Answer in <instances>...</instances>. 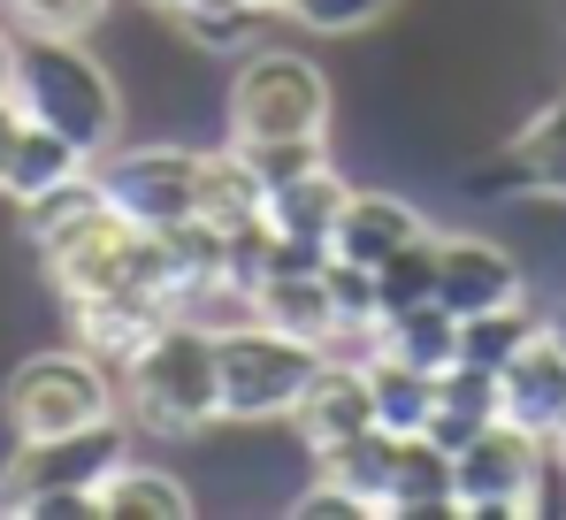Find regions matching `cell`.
I'll return each instance as SVG.
<instances>
[{"label": "cell", "instance_id": "1", "mask_svg": "<svg viewBox=\"0 0 566 520\" xmlns=\"http://www.w3.org/2000/svg\"><path fill=\"white\" fill-rule=\"evenodd\" d=\"M15 100H23L31 123L62 131L85 162H99L115 146L123 92L85 39H15Z\"/></svg>", "mask_w": 566, "mask_h": 520}, {"label": "cell", "instance_id": "2", "mask_svg": "<svg viewBox=\"0 0 566 520\" xmlns=\"http://www.w3.org/2000/svg\"><path fill=\"white\" fill-rule=\"evenodd\" d=\"M123 414L154 436H207L222 429V367H214V337L169 322L154 345L138 352L123 375Z\"/></svg>", "mask_w": 566, "mask_h": 520}, {"label": "cell", "instance_id": "3", "mask_svg": "<svg viewBox=\"0 0 566 520\" xmlns=\"http://www.w3.org/2000/svg\"><path fill=\"white\" fill-rule=\"evenodd\" d=\"M39 268H46V283H54L62 306H77V299H115V291H154V299H169L161 230H138V222L115 215L107 199H99L70 238H54V246L39 253Z\"/></svg>", "mask_w": 566, "mask_h": 520}, {"label": "cell", "instance_id": "4", "mask_svg": "<svg viewBox=\"0 0 566 520\" xmlns=\"http://www.w3.org/2000/svg\"><path fill=\"white\" fill-rule=\"evenodd\" d=\"M222 107H230V138L238 146H261V138H329V77L298 46H253V54H238V77H230Z\"/></svg>", "mask_w": 566, "mask_h": 520}, {"label": "cell", "instance_id": "5", "mask_svg": "<svg viewBox=\"0 0 566 520\" xmlns=\"http://www.w3.org/2000/svg\"><path fill=\"white\" fill-rule=\"evenodd\" d=\"M0 414H8V436H62V429L123 414V383L85 345H54L15 360V375L0 391Z\"/></svg>", "mask_w": 566, "mask_h": 520}, {"label": "cell", "instance_id": "6", "mask_svg": "<svg viewBox=\"0 0 566 520\" xmlns=\"http://www.w3.org/2000/svg\"><path fill=\"white\" fill-rule=\"evenodd\" d=\"M214 367H222V429H283L298 391L314 383L322 352L269 322H245V330L214 337Z\"/></svg>", "mask_w": 566, "mask_h": 520}, {"label": "cell", "instance_id": "7", "mask_svg": "<svg viewBox=\"0 0 566 520\" xmlns=\"http://www.w3.org/2000/svg\"><path fill=\"white\" fill-rule=\"evenodd\" d=\"M123 459H130L123 414L85 422V429H62V436H15V451L0 467V513L23 520L39 498H54V490H107V475Z\"/></svg>", "mask_w": 566, "mask_h": 520}, {"label": "cell", "instance_id": "8", "mask_svg": "<svg viewBox=\"0 0 566 520\" xmlns=\"http://www.w3.org/2000/svg\"><path fill=\"white\" fill-rule=\"evenodd\" d=\"M544 436H528L521 422H490L452 451V498L460 520H521L536 506V475H544Z\"/></svg>", "mask_w": 566, "mask_h": 520}, {"label": "cell", "instance_id": "9", "mask_svg": "<svg viewBox=\"0 0 566 520\" xmlns=\"http://www.w3.org/2000/svg\"><path fill=\"white\" fill-rule=\"evenodd\" d=\"M99 191L115 215H130L138 230H177L199 215V154L191 146H107L93 162Z\"/></svg>", "mask_w": 566, "mask_h": 520}, {"label": "cell", "instance_id": "10", "mask_svg": "<svg viewBox=\"0 0 566 520\" xmlns=\"http://www.w3.org/2000/svg\"><path fill=\"white\" fill-rule=\"evenodd\" d=\"M437 299L468 322V314L528 299V275H521L513 246H497L482 230H437Z\"/></svg>", "mask_w": 566, "mask_h": 520}, {"label": "cell", "instance_id": "11", "mask_svg": "<svg viewBox=\"0 0 566 520\" xmlns=\"http://www.w3.org/2000/svg\"><path fill=\"white\" fill-rule=\"evenodd\" d=\"M283 429L298 436L306 451H329V444H345V436L376 429V391H368V360L322 352V367H314V383L298 391V406H291V422H283Z\"/></svg>", "mask_w": 566, "mask_h": 520}, {"label": "cell", "instance_id": "12", "mask_svg": "<svg viewBox=\"0 0 566 520\" xmlns=\"http://www.w3.org/2000/svg\"><path fill=\"white\" fill-rule=\"evenodd\" d=\"M497 398H505V422H521L528 436H544V444L566 436V337L552 322L497 367Z\"/></svg>", "mask_w": 566, "mask_h": 520}, {"label": "cell", "instance_id": "13", "mask_svg": "<svg viewBox=\"0 0 566 520\" xmlns=\"http://www.w3.org/2000/svg\"><path fill=\"white\" fill-rule=\"evenodd\" d=\"M70 314V345H85L99 367H130L138 352L154 345L161 330H169V299H154V291H115V299H77V306H62Z\"/></svg>", "mask_w": 566, "mask_h": 520}, {"label": "cell", "instance_id": "14", "mask_svg": "<svg viewBox=\"0 0 566 520\" xmlns=\"http://www.w3.org/2000/svg\"><path fill=\"white\" fill-rule=\"evenodd\" d=\"M413 238H429V215H421L406 191L353 184V199H345V215H337V230H329V253L353 260V268H382V260L398 253V246H413Z\"/></svg>", "mask_w": 566, "mask_h": 520}, {"label": "cell", "instance_id": "15", "mask_svg": "<svg viewBox=\"0 0 566 520\" xmlns=\"http://www.w3.org/2000/svg\"><path fill=\"white\" fill-rule=\"evenodd\" d=\"M253 314H261L269 330H283V337L314 345V352H329L353 330L345 306H337V291H329V260H322V268H283V275H269V283L253 291Z\"/></svg>", "mask_w": 566, "mask_h": 520}, {"label": "cell", "instance_id": "16", "mask_svg": "<svg viewBox=\"0 0 566 520\" xmlns=\"http://www.w3.org/2000/svg\"><path fill=\"white\" fill-rule=\"evenodd\" d=\"M345 199H353L345 169H337V162H314V169H298V176H283V184L261 191V222H269L276 238H298V246H329Z\"/></svg>", "mask_w": 566, "mask_h": 520}, {"label": "cell", "instance_id": "17", "mask_svg": "<svg viewBox=\"0 0 566 520\" xmlns=\"http://www.w3.org/2000/svg\"><path fill=\"white\" fill-rule=\"evenodd\" d=\"M382 520H460V498H452V451H444L437 436H398V475H390Z\"/></svg>", "mask_w": 566, "mask_h": 520}, {"label": "cell", "instance_id": "18", "mask_svg": "<svg viewBox=\"0 0 566 520\" xmlns=\"http://www.w3.org/2000/svg\"><path fill=\"white\" fill-rule=\"evenodd\" d=\"M497 176H513V191H536V199H559L566 207V85L528 115V131L497 154Z\"/></svg>", "mask_w": 566, "mask_h": 520}, {"label": "cell", "instance_id": "19", "mask_svg": "<svg viewBox=\"0 0 566 520\" xmlns=\"http://www.w3.org/2000/svg\"><path fill=\"white\" fill-rule=\"evenodd\" d=\"M376 360H406V367H429L444 375L460 360V314L444 299H421V306H398L376 322Z\"/></svg>", "mask_w": 566, "mask_h": 520}, {"label": "cell", "instance_id": "20", "mask_svg": "<svg viewBox=\"0 0 566 520\" xmlns=\"http://www.w3.org/2000/svg\"><path fill=\"white\" fill-rule=\"evenodd\" d=\"M490 422H505V398H497V375L490 367H468V360H452L444 375H437V422L429 436L444 444V451H460L474 429H490Z\"/></svg>", "mask_w": 566, "mask_h": 520}, {"label": "cell", "instance_id": "21", "mask_svg": "<svg viewBox=\"0 0 566 520\" xmlns=\"http://www.w3.org/2000/svg\"><path fill=\"white\" fill-rule=\"evenodd\" d=\"M99 513H107V520H191V513H199V498L185 490V475L123 459V467L107 475V490H99Z\"/></svg>", "mask_w": 566, "mask_h": 520}, {"label": "cell", "instance_id": "22", "mask_svg": "<svg viewBox=\"0 0 566 520\" xmlns=\"http://www.w3.org/2000/svg\"><path fill=\"white\" fill-rule=\"evenodd\" d=\"M93 162L62 138V131H46V123H23V138H15V154H8V176H0V191L23 207V199H39V191H54V184H70V176H85Z\"/></svg>", "mask_w": 566, "mask_h": 520}, {"label": "cell", "instance_id": "23", "mask_svg": "<svg viewBox=\"0 0 566 520\" xmlns=\"http://www.w3.org/2000/svg\"><path fill=\"white\" fill-rule=\"evenodd\" d=\"M368 391H376V429L390 436H429L437 422V375L406 367V360H368Z\"/></svg>", "mask_w": 566, "mask_h": 520}, {"label": "cell", "instance_id": "24", "mask_svg": "<svg viewBox=\"0 0 566 520\" xmlns=\"http://www.w3.org/2000/svg\"><path fill=\"white\" fill-rule=\"evenodd\" d=\"M314 475H329V482H345V490H360L382 520V498H390V475H398V436L390 429H360L345 436V444H329V451H314Z\"/></svg>", "mask_w": 566, "mask_h": 520}, {"label": "cell", "instance_id": "25", "mask_svg": "<svg viewBox=\"0 0 566 520\" xmlns=\"http://www.w3.org/2000/svg\"><path fill=\"white\" fill-rule=\"evenodd\" d=\"M253 215H261V176H253V162H245L238 146L199 154V222L238 230V222H253Z\"/></svg>", "mask_w": 566, "mask_h": 520}, {"label": "cell", "instance_id": "26", "mask_svg": "<svg viewBox=\"0 0 566 520\" xmlns=\"http://www.w3.org/2000/svg\"><path fill=\"white\" fill-rule=\"evenodd\" d=\"M261 23H269V8H253V0H214V8L177 15V31H185V46L199 62H238V54H253V46H261Z\"/></svg>", "mask_w": 566, "mask_h": 520}, {"label": "cell", "instance_id": "27", "mask_svg": "<svg viewBox=\"0 0 566 520\" xmlns=\"http://www.w3.org/2000/svg\"><path fill=\"white\" fill-rule=\"evenodd\" d=\"M544 322H552V314H544V306H528V299H513V306H490V314H468V322H460V360L497 375V367H505L513 352L528 345Z\"/></svg>", "mask_w": 566, "mask_h": 520}, {"label": "cell", "instance_id": "28", "mask_svg": "<svg viewBox=\"0 0 566 520\" xmlns=\"http://www.w3.org/2000/svg\"><path fill=\"white\" fill-rule=\"evenodd\" d=\"M99 199H107V191H99V176H93V169L70 176V184H54V191H39V199H23V207H15V222H23V246H31V253H46L54 238H70V230L93 215Z\"/></svg>", "mask_w": 566, "mask_h": 520}, {"label": "cell", "instance_id": "29", "mask_svg": "<svg viewBox=\"0 0 566 520\" xmlns=\"http://www.w3.org/2000/svg\"><path fill=\"white\" fill-rule=\"evenodd\" d=\"M23 39H93L115 0H0Z\"/></svg>", "mask_w": 566, "mask_h": 520}, {"label": "cell", "instance_id": "30", "mask_svg": "<svg viewBox=\"0 0 566 520\" xmlns=\"http://www.w3.org/2000/svg\"><path fill=\"white\" fill-rule=\"evenodd\" d=\"M376 299H382V314L437 299V230H429V238H413V246H398V253L382 260V268H376Z\"/></svg>", "mask_w": 566, "mask_h": 520}, {"label": "cell", "instance_id": "31", "mask_svg": "<svg viewBox=\"0 0 566 520\" xmlns=\"http://www.w3.org/2000/svg\"><path fill=\"white\" fill-rule=\"evenodd\" d=\"M398 0H291V15L306 23V31H329V39H345V31H368L376 15H390Z\"/></svg>", "mask_w": 566, "mask_h": 520}, {"label": "cell", "instance_id": "32", "mask_svg": "<svg viewBox=\"0 0 566 520\" xmlns=\"http://www.w3.org/2000/svg\"><path fill=\"white\" fill-rule=\"evenodd\" d=\"M291 520H376V506H368L360 490H345V482L314 475V482L291 498Z\"/></svg>", "mask_w": 566, "mask_h": 520}, {"label": "cell", "instance_id": "33", "mask_svg": "<svg viewBox=\"0 0 566 520\" xmlns=\"http://www.w3.org/2000/svg\"><path fill=\"white\" fill-rule=\"evenodd\" d=\"M23 520H107V513H99V490H54V498H39Z\"/></svg>", "mask_w": 566, "mask_h": 520}, {"label": "cell", "instance_id": "34", "mask_svg": "<svg viewBox=\"0 0 566 520\" xmlns=\"http://www.w3.org/2000/svg\"><path fill=\"white\" fill-rule=\"evenodd\" d=\"M23 123H31V115H23V100H15V92H0V176H8V154H15Z\"/></svg>", "mask_w": 566, "mask_h": 520}, {"label": "cell", "instance_id": "35", "mask_svg": "<svg viewBox=\"0 0 566 520\" xmlns=\"http://www.w3.org/2000/svg\"><path fill=\"white\" fill-rule=\"evenodd\" d=\"M0 92H15V39H8V23H0Z\"/></svg>", "mask_w": 566, "mask_h": 520}, {"label": "cell", "instance_id": "36", "mask_svg": "<svg viewBox=\"0 0 566 520\" xmlns=\"http://www.w3.org/2000/svg\"><path fill=\"white\" fill-rule=\"evenodd\" d=\"M154 8H169V15H191V8H214V0H154Z\"/></svg>", "mask_w": 566, "mask_h": 520}, {"label": "cell", "instance_id": "37", "mask_svg": "<svg viewBox=\"0 0 566 520\" xmlns=\"http://www.w3.org/2000/svg\"><path fill=\"white\" fill-rule=\"evenodd\" d=\"M253 8H269V15H276V8H291V0H253Z\"/></svg>", "mask_w": 566, "mask_h": 520}, {"label": "cell", "instance_id": "38", "mask_svg": "<svg viewBox=\"0 0 566 520\" xmlns=\"http://www.w3.org/2000/svg\"><path fill=\"white\" fill-rule=\"evenodd\" d=\"M559 459H566V436H559Z\"/></svg>", "mask_w": 566, "mask_h": 520}]
</instances>
